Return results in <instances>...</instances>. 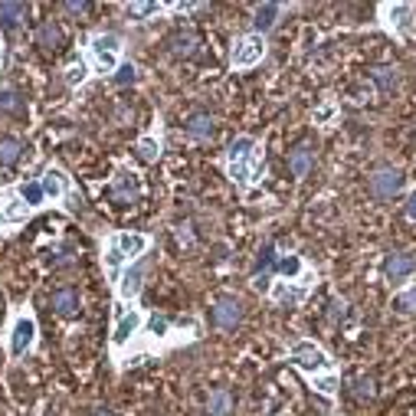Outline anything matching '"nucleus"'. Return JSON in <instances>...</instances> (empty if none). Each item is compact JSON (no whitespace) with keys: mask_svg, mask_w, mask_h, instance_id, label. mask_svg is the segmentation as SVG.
Instances as JSON below:
<instances>
[{"mask_svg":"<svg viewBox=\"0 0 416 416\" xmlns=\"http://www.w3.org/2000/svg\"><path fill=\"white\" fill-rule=\"evenodd\" d=\"M230 410H233V396L226 394V390H214L210 400H207V413L210 416H230Z\"/></svg>","mask_w":416,"mask_h":416,"instance_id":"obj_22","label":"nucleus"},{"mask_svg":"<svg viewBox=\"0 0 416 416\" xmlns=\"http://www.w3.org/2000/svg\"><path fill=\"white\" fill-rule=\"evenodd\" d=\"M118 50H121V40H118L115 33H105V36H96V40H92V59H96L98 73H115Z\"/></svg>","mask_w":416,"mask_h":416,"instance_id":"obj_2","label":"nucleus"},{"mask_svg":"<svg viewBox=\"0 0 416 416\" xmlns=\"http://www.w3.org/2000/svg\"><path fill=\"white\" fill-rule=\"evenodd\" d=\"M151 331H154V334H164V331H168V321H164V318H151Z\"/></svg>","mask_w":416,"mask_h":416,"instance_id":"obj_41","label":"nucleus"},{"mask_svg":"<svg viewBox=\"0 0 416 416\" xmlns=\"http://www.w3.org/2000/svg\"><path fill=\"white\" fill-rule=\"evenodd\" d=\"M0 56H3V43H0Z\"/></svg>","mask_w":416,"mask_h":416,"instance_id":"obj_46","label":"nucleus"},{"mask_svg":"<svg viewBox=\"0 0 416 416\" xmlns=\"http://www.w3.org/2000/svg\"><path fill=\"white\" fill-rule=\"evenodd\" d=\"M394 309L400 311V315H413L416 311V288H406V292H400L394 299Z\"/></svg>","mask_w":416,"mask_h":416,"instance_id":"obj_29","label":"nucleus"},{"mask_svg":"<svg viewBox=\"0 0 416 416\" xmlns=\"http://www.w3.org/2000/svg\"><path fill=\"white\" fill-rule=\"evenodd\" d=\"M141 321H144V318H141V311H128V315H121V321L115 325V334H112V341H115V344H125L131 334L141 328Z\"/></svg>","mask_w":416,"mask_h":416,"instance_id":"obj_16","label":"nucleus"},{"mask_svg":"<svg viewBox=\"0 0 416 416\" xmlns=\"http://www.w3.org/2000/svg\"><path fill=\"white\" fill-rule=\"evenodd\" d=\"M315 387H318L321 394H334V390H338V380H334L331 373H325V377H315Z\"/></svg>","mask_w":416,"mask_h":416,"instance_id":"obj_38","label":"nucleus"},{"mask_svg":"<svg viewBox=\"0 0 416 416\" xmlns=\"http://www.w3.org/2000/svg\"><path fill=\"white\" fill-rule=\"evenodd\" d=\"M403 171H396V168H380V171L371 174V181H367V187H371L373 197H380V200H390V197H396V193L403 191Z\"/></svg>","mask_w":416,"mask_h":416,"instance_id":"obj_3","label":"nucleus"},{"mask_svg":"<svg viewBox=\"0 0 416 416\" xmlns=\"http://www.w3.org/2000/svg\"><path fill=\"white\" fill-rule=\"evenodd\" d=\"M50 305L59 318H73V315H79V292L75 288H56Z\"/></svg>","mask_w":416,"mask_h":416,"instance_id":"obj_8","label":"nucleus"},{"mask_svg":"<svg viewBox=\"0 0 416 416\" xmlns=\"http://www.w3.org/2000/svg\"><path fill=\"white\" fill-rule=\"evenodd\" d=\"M121 259H125V256H121V253H118V249H115V246H112V253H108V266H121Z\"/></svg>","mask_w":416,"mask_h":416,"instance_id":"obj_44","label":"nucleus"},{"mask_svg":"<svg viewBox=\"0 0 416 416\" xmlns=\"http://www.w3.org/2000/svg\"><path fill=\"white\" fill-rule=\"evenodd\" d=\"M27 17V3H10V0H3L0 3V27L3 30H17Z\"/></svg>","mask_w":416,"mask_h":416,"instance_id":"obj_14","label":"nucleus"},{"mask_svg":"<svg viewBox=\"0 0 416 416\" xmlns=\"http://www.w3.org/2000/svg\"><path fill=\"white\" fill-rule=\"evenodd\" d=\"M89 416H115V413H112V410H105V406H98V410H92Z\"/></svg>","mask_w":416,"mask_h":416,"instance_id":"obj_45","label":"nucleus"},{"mask_svg":"<svg viewBox=\"0 0 416 416\" xmlns=\"http://www.w3.org/2000/svg\"><path fill=\"white\" fill-rule=\"evenodd\" d=\"M387 20H390L394 30L410 33L413 30V7L410 3H394V7H387Z\"/></svg>","mask_w":416,"mask_h":416,"instance_id":"obj_13","label":"nucleus"},{"mask_svg":"<svg viewBox=\"0 0 416 416\" xmlns=\"http://www.w3.org/2000/svg\"><path fill=\"white\" fill-rule=\"evenodd\" d=\"M141 278H144V262H138L135 269H128L121 282H118V292H121V299H135L141 292Z\"/></svg>","mask_w":416,"mask_h":416,"instance_id":"obj_15","label":"nucleus"},{"mask_svg":"<svg viewBox=\"0 0 416 416\" xmlns=\"http://www.w3.org/2000/svg\"><path fill=\"white\" fill-rule=\"evenodd\" d=\"M193 50H197V36H193V33H174L171 36L174 56H193Z\"/></svg>","mask_w":416,"mask_h":416,"instance_id":"obj_24","label":"nucleus"},{"mask_svg":"<svg viewBox=\"0 0 416 416\" xmlns=\"http://www.w3.org/2000/svg\"><path fill=\"white\" fill-rule=\"evenodd\" d=\"M23 112V98L17 92H0V115H20Z\"/></svg>","mask_w":416,"mask_h":416,"instance_id":"obj_26","label":"nucleus"},{"mask_svg":"<svg viewBox=\"0 0 416 416\" xmlns=\"http://www.w3.org/2000/svg\"><path fill=\"white\" fill-rule=\"evenodd\" d=\"M230 177H233L236 184L253 181V177H256V154H249V158H243V161H233V164H230Z\"/></svg>","mask_w":416,"mask_h":416,"instance_id":"obj_20","label":"nucleus"},{"mask_svg":"<svg viewBox=\"0 0 416 416\" xmlns=\"http://www.w3.org/2000/svg\"><path fill=\"white\" fill-rule=\"evenodd\" d=\"M33 341H36V325L30 318H17V325L10 331V351L20 357V354H27L33 348Z\"/></svg>","mask_w":416,"mask_h":416,"instance_id":"obj_7","label":"nucleus"},{"mask_svg":"<svg viewBox=\"0 0 416 416\" xmlns=\"http://www.w3.org/2000/svg\"><path fill=\"white\" fill-rule=\"evenodd\" d=\"M344 315H348V302H344V299H334V302L328 305V318L338 321V318H344Z\"/></svg>","mask_w":416,"mask_h":416,"instance_id":"obj_37","label":"nucleus"},{"mask_svg":"<svg viewBox=\"0 0 416 416\" xmlns=\"http://www.w3.org/2000/svg\"><path fill=\"white\" fill-rule=\"evenodd\" d=\"M276 299H278V302H299V299H302V292H299V288L278 285V288H276Z\"/></svg>","mask_w":416,"mask_h":416,"instance_id":"obj_39","label":"nucleus"},{"mask_svg":"<svg viewBox=\"0 0 416 416\" xmlns=\"http://www.w3.org/2000/svg\"><path fill=\"white\" fill-rule=\"evenodd\" d=\"M276 269L282 272V276L292 278V276H299V272H302V259H299V256H282V259L276 262Z\"/></svg>","mask_w":416,"mask_h":416,"instance_id":"obj_31","label":"nucleus"},{"mask_svg":"<svg viewBox=\"0 0 416 416\" xmlns=\"http://www.w3.org/2000/svg\"><path fill=\"white\" fill-rule=\"evenodd\" d=\"M413 269H416V259L410 256V253H390V256L384 259V278L394 282V285L413 276Z\"/></svg>","mask_w":416,"mask_h":416,"instance_id":"obj_5","label":"nucleus"},{"mask_svg":"<svg viewBox=\"0 0 416 416\" xmlns=\"http://www.w3.org/2000/svg\"><path fill=\"white\" fill-rule=\"evenodd\" d=\"M406 216H410V220H416V191L410 193V200H406Z\"/></svg>","mask_w":416,"mask_h":416,"instance_id":"obj_43","label":"nucleus"},{"mask_svg":"<svg viewBox=\"0 0 416 416\" xmlns=\"http://www.w3.org/2000/svg\"><path fill=\"white\" fill-rule=\"evenodd\" d=\"M278 13H282V7L278 3H262V7H256V13H253V27H256L259 33H266L276 27Z\"/></svg>","mask_w":416,"mask_h":416,"instance_id":"obj_17","label":"nucleus"},{"mask_svg":"<svg viewBox=\"0 0 416 416\" xmlns=\"http://www.w3.org/2000/svg\"><path fill=\"white\" fill-rule=\"evenodd\" d=\"M269 282H272L269 272H256V276H253V285H256L259 292H269Z\"/></svg>","mask_w":416,"mask_h":416,"instance_id":"obj_40","label":"nucleus"},{"mask_svg":"<svg viewBox=\"0 0 416 416\" xmlns=\"http://www.w3.org/2000/svg\"><path fill=\"white\" fill-rule=\"evenodd\" d=\"M354 396H357V400L373 396V380L371 377H357V380H354Z\"/></svg>","mask_w":416,"mask_h":416,"instance_id":"obj_35","label":"nucleus"},{"mask_svg":"<svg viewBox=\"0 0 416 416\" xmlns=\"http://www.w3.org/2000/svg\"><path fill=\"white\" fill-rule=\"evenodd\" d=\"M20 154H23V144L17 138H0V164H3V168L17 164Z\"/></svg>","mask_w":416,"mask_h":416,"instance_id":"obj_23","label":"nucleus"},{"mask_svg":"<svg viewBox=\"0 0 416 416\" xmlns=\"http://www.w3.org/2000/svg\"><path fill=\"white\" fill-rule=\"evenodd\" d=\"M63 10L73 13V17H86V13H89V3H86V0H66Z\"/></svg>","mask_w":416,"mask_h":416,"instance_id":"obj_36","label":"nucleus"},{"mask_svg":"<svg viewBox=\"0 0 416 416\" xmlns=\"http://www.w3.org/2000/svg\"><path fill=\"white\" fill-rule=\"evenodd\" d=\"M125 10H128V17H151V13H158L161 10V3H128V7H125Z\"/></svg>","mask_w":416,"mask_h":416,"instance_id":"obj_33","label":"nucleus"},{"mask_svg":"<svg viewBox=\"0 0 416 416\" xmlns=\"http://www.w3.org/2000/svg\"><path fill=\"white\" fill-rule=\"evenodd\" d=\"M112 246H115L121 256H141V253L148 249V239L138 233H118L115 239H112Z\"/></svg>","mask_w":416,"mask_h":416,"instance_id":"obj_12","label":"nucleus"},{"mask_svg":"<svg viewBox=\"0 0 416 416\" xmlns=\"http://www.w3.org/2000/svg\"><path fill=\"white\" fill-rule=\"evenodd\" d=\"M249 154H256V141L253 138H236L233 144H230V164H233V161L249 158Z\"/></svg>","mask_w":416,"mask_h":416,"instance_id":"obj_25","label":"nucleus"},{"mask_svg":"<svg viewBox=\"0 0 416 416\" xmlns=\"http://www.w3.org/2000/svg\"><path fill=\"white\" fill-rule=\"evenodd\" d=\"M27 210H30V207H27V203L13 200L10 207H7V210H3V214H0V223H20L23 216H27Z\"/></svg>","mask_w":416,"mask_h":416,"instance_id":"obj_30","label":"nucleus"},{"mask_svg":"<svg viewBox=\"0 0 416 416\" xmlns=\"http://www.w3.org/2000/svg\"><path fill=\"white\" fill-rule=\"evenodd\" d=\"M371 79L380 92H390V89H396V82H400V69H396V66H377L371 73Z\"/></svg>","mask_w":416,"mask_h":416,"instance_id":"obj_18","label":"nucleus"},{"mask_svg":"<svg viewBox=\"0 0 416 416\" xmlns=\"http://www.w3.org/2000/svg\"><path fill=\"white\" fill-rule=\"evenodd\" d=\"M112 197H115V203H125V207L135 203L138 200V181H135L128 171H121L115 181H112Z\"/></svg>","mask_w":416,"mask_h":416,"instance_id":"obj_9","label":"nucleus"},{"mask_svg":"<svg viewBox=\"0 0 416 416\" xmlns=\"http://www.w3.org/2000/svg\"><path fill=\"white\" fill-rule=\"evenodd\" d=\"M288 361L295 364V367H302V371H309V373H318V371H328V367H331L328 354L321 351L318 344H311V341L292 344V351H288Z\"/></svg>","mask_w":416,"mask_h":416,"instance_id":"obj_1","label":"nucleus"},{"mask_svg":"<svg viewBox=\"0 0 416 416\" xmlns=\"http://www.w3.org/2000/svg\"><path fill=\"white\" fill-rule=\"evenodd\" d=\"M331 115H334V108L325 105V108H318V112H315V121H328Z\"/></svg>","mask_w":416,"mask_h":416,"instance_id":"obj_42","label":"nucleus"},{"mask_svg":"<svg viewBox=\"0 0 416 416\" xmlns=\"http://www.w3.org/2000/svg\"><path fill=\"white\" fill-rule=\"evenodd\" d=\"M86 75H89L86 66L75 63V66H69V69H66V82H69V86H79V82H86Z\"/></svg>","mask_w":416,"mask_h":416,"instance_id":"obj_34","label":"nucleus"},{"mask_svg":"<svg viewBox=\"0 0 416 416\" xmlns=\"http://www.w3.org/2000/svg\"><path fill=\"white\" fill-rule=\"evenodd\" d=\"M184 131H187L191 138H197V141H207L210 135H214V118L207 115V112H193V115L184 121Z\"/></svg>","mask_w":416,"mask_h":416,"instance_id":"obj_11","label":"nucleus"},{"mask_svg":"<svg viewBox=\"0 0 416 416\" xmlns=\"http://www.w3.org/2000/svg\"><path fill=\"white\" fill-rule=\"evenodd\" d=\"M135 151H138V158L144 161V164H154V161L161 158V144H158L154 138H141V141H138V148H135Z\"/></svg>","mask_w":416,"mask_h":416,"instance_id":"obj_28","label":"nucleus"},{"mask_svg":"<svg viewBox=\"0 0 416 416\" xmlns=\"http://www.w3.org/2000/svg\"><path fill=\"white\" fill-rule=\"evenodd\" d=\"M36 43L43 46V50H59V46H63V30H59L53 20H46L43 27L36 30Z\"/></svg>","mask_w":416,"mask_h":416,"instance_id":"obj_19","label":"nucleus"},{"mask_svg":"<svg viewBox=\"0 0 416 416\" xmlns=\"http://www.w3.org/2000/svg\"><path fill=\"white\" fill-rule=\"evenodd\" d=\"M43 193L46 197H63L66 187H69V181H66V174L63 171H56V168H50V171L43 174Z\"/></svg>","mask_w":416,"mask_h":416,"instance_id":"obj_21","label":"nucleus"},{"mask_svg":"<svg viewBox=\"0 0 416 416\" xmlns=\"http://www.w3.org/2000/svg\"><path fill=\"white\" fill-rule=\"evenodd\" d=\"M311 164H315V151L309 144H299V148L288 151V171H292V177H305L311 171Z\"/></svg>","mask_w":416,"mask_h":416,"instance_id":"obj_10","label":"nucleus"},{"mask_svg":"<svg viewBox=\"0 0 416 416\" xmlns=\"http://www.w3.org/2000/svg\"><path fill=\"white\" fill-rule=\"evenodd\" d=\"M20 197H23V203H27V207H36V203L46 197V193H43V184H40V181H27V184L20 187Z\"/></svg>","mask_w":416,"mask_h":416,"instance_id":"obj_27","label":"nucleus"},{"mask_svg":"<svg viewBox=\"0 0 416 416\" xmlns=\"http://www.w3.org/2000/svg\"><path fill=\"white\" fill-rule=\"evenodd\" d=\"M262 36H243L233 46V66H256L262 59Z\"/></svg>","mask_w":416,"mask_h":416,"instance_id":"obj_6","label":"nucleus"},{"mask_svg":"<svg viewBox=\"0 0 416 416\" xmlns=\"http://www.w3.org/2000/svg\"><path fill=\"white\" fill-rule=\"evenodd\" d=\"M135 79H138V69H135L131 63H125V66H118V69H115V82H118V86H128V82H135Z\"/></svg>","mask_w":416,"mask_h":416,"instance_id":"obj_32","label":"nucleus"},{"mask_svg":"<svg viewBox=\"0 0 416 416\" xmlns=\"http://www.w3.org/2000/svg\"><path fill=\"white\" fill-rule=\"evenodd\" d=\"M210 321H214L216 328H236L239 321H243V302L239 299H220L210 309Z\"/></svg>","mask_w":416,"mask_h":416,"instance_id":"obj_4","label":"nucleus"}]
</instances>
